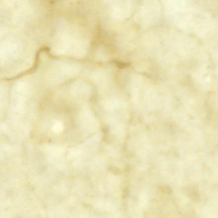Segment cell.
I'll list each match as a JSON object with an SVG mask.
<instances>
[{"mask_svg":"<svg viewBox=\"0 0 218 218\" xmlns=\"http://www.w3.org/2000/svg\"><path fill=\"white\" fill-rule=\"evenodd\" d=\"M63 125L60 121H56L53 126V129L56 131H60L62 129Z\"/></svg>","mask_w":218,"mask_h":218,"instance_id":"1","label":"cell"}]
</instances>
